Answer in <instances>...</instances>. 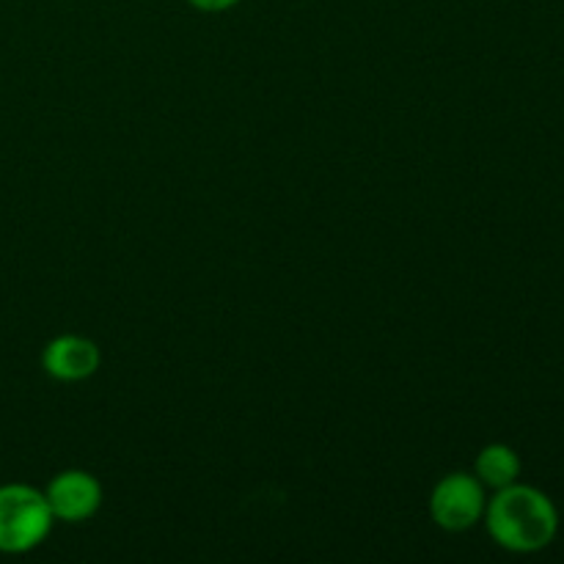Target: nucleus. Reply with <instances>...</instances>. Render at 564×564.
Instances as JSON below:
<instances>
[{"label":"nucleus","mask_w":564,"mask_h":564,"mask_svg":"<svg viewBox=\"0 0 564 564\" xmlns=\"http://www.w3.org/2000/svg\"><path fill=\"white\" fill-rule=\"evenodd\" d=\"M482 518L494 543L512 554H538L549 549L560 532V510L554 501L540 488L521 482L496 490Z\"/></svg>","instance_id":"f257e3e1"},{"label":"nucleus","mask_w":564,"mask_h":564,"mask_svg":"<svg viewBox=\"0 0 564 564\" xmlns=\"http://www.w3.org/2000/svg\"><path fill=\"white\" fill-rule=\"evenodd\" d=\"M55 518L44 490L33 485H0V554H28L47 540Z\"/></svg>","instance_id":"f03ea898"},{"label":"nucleus","mask_w":564,"mask_h":564,"mask_svg":"<svg viewBox=\"0 0 564 564\" xmlns=\"http://www.w3.org/2000/svg\"><path fill=\"white\" fill-rule=\"evenodd\" d=\"M485 485L474 474H446L430 494V516L435 527L446 532H466L474 529L485 516Z\"/></svg>","instance_id":"7ed1b4c3"},{"label":"nucleus","mask_w":564,"mask_h":564,"mask_svg":"<svg viewBox=\"0 0 564 564\" xmlns=\"http://www.w3.org/2000/svg\"><path fill=\"white\" fill-rule=\"evenodd\" d=\"M44 496H47L55 521L64 523L88 521L102 507V485L94 474L80 471V468L55 474L47 488H44Z\"/></svg>","instance_id":"20e7f679"},{"label":"nucleus","mask_w":564,"mask_h":564,"mask_svg":"<svg viewBox=\"0 0 564 564\" xmlns=\"http://www.w3.org/2000/svg\"><path fill=\"white\" fill-rule=\"evenodd\" d=\"M99 364H102V352L86 336H55L42 350L44 372L50 378L61 380V383H80V380H88L97 372Z\"/></svg>","instance_id":"39448f33"},{"label":"nucleus","mask_w":564,"mask_h":564,"mask_svg":"<svg viewBox=\"0 0 564 564\" xmlns=\"http://www.w3.org/2000/svg\"><path fill=\"white\" fill-rule=\"evenodd\" d=\"M523 471V463L518 452L507 444H488L474 460V477L485 485V488L501 490L507 485L518 482Z\"/></svg>","instance_id":"423d86ee"},{"label":"nucleus","mask_w":564,"mask_h":564,"mask_svg":"<svg viewBox=\"0 0 564 564\" xmlns=\"http://www.w3.org/2000/svg\"><path fill=\"white\" fill-rule=\"evenodd\" d=\"M187 3H191L193 9L209 11V14H215V11L231 9V6H237V3H240V0H187Z\"/></svg>","instance_id":"0eeeda50"}]
</instances>
